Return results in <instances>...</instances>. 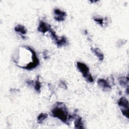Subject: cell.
I'll use <instances>...</instances> for the list:
<instances>
[{"label":"cell","instance_id":"obj_13","mask_svg":"<svg viewBox=\"0 0 129 129\" xmlns=\"http://www.w3.org/2000/svg\"><path fill=\"white\" fill-rule=\"evenodd\" d=\"M48 117V115L46 113H41L37 116V122L38 123H41L44 120L46 119Z\"/></svg>","mask_w":129,"mask_h":129},{"label":"cell","instance_id":"obj_1","mask_svg":"<svg viewBox=\"0 0 129 129\" xmlns=\"http://www.w3.org/2000/svg\"><path fill=\"white\" fill-rule=\"evenodd\" d=\"M51 115L54 117H56L63 122L69 124L68 117L69 113L67 108L65 104L62 102H57L56 106L52 109L50 112Z\"/></svg>","mask_w":129,"mask_h":129},{"label":"cell","instance_id":"obj_3","mask_svg":"<svg viewBox=\"0 0 129 129\" xmlns=\"http://www.w3.org/2000/svg\"><path fill=\"white\" fill-rule=\"evenodd\" d=\"M54 14V19L57 21H62L65 20L67 16L66 13L59 9H55L53 10Z\"/></svg>","mask_w":129,"mask_h":129},{"label":"cell","instance_id":"obj_5","mask_svg":"<svg viewBox=\"0 0 129 129\" xmlns=\"http://www.w3.org/2000/svg\"><path fill=\"white\" fill-rule=\"evenodd\" d=\"M97 84L100 87L104 89L105 91H108L111 88V85L107 80L103 79H99L97 80Z\"/></svg>","mask_w":129,"mask_h":129},{"label":"cell","instance_id":"obj_12","mask_svg":"<svg viewBox=\"0 0 129 129\" xmlns=\"http://www.w3.org/2000/svg\"><path fill=\"white\" fill-rule=\"evenodd\" d=\"M119 83L120 86L122 87H125L126 86H128V77H121L119 78Z\"/></svg>","mask_w":129,"mask_h":129},{"label":"cell","instance_id":"obj_10","mask_svg":"<svg viewBox=\"0 0 129 129\" xmlns=\"http://www.w3.org/2000/svg\"><path fill=\"white\" fill-rule=\"evenodd\" d=\"M55 43L57 45V46L62 47L67 45L68 44V41L67 38L65 36H62L60 39H58V40Z\"/></svg>","mask_w":129,"mask_h":129},{"label":"cell","instance_id":"obj_8","mask_svg":"<svg viewBox=\"0 0 129 129\" xmlns=\"http://www.w3.org/2000/svg\"><path fill=\"white\" fill-rule=\"evenodd\" d=\"M14 29L16 32L19 33L20 34H21L22 35V37H23V35H25L27 33V29L25 27L20 24L17 25L15 27Z\"/></svg>","mask_w":129,"mask_h":129},{"label":"cell","instance_id":"obj_2","mask_svg":"<svg viewBox=\"0 0 129 129\" xmlns=\"http://www.w3.org/2000/svg\"><path fill=\"white\" fill-rule=\"evenodd\" d=\"M77 68L85 79L90 74L89 68L85 63L78 61L77 62Z\"/></svg>","mask_w":129,"mask_h":129},{"label":"cell","instance_id":"obj_19","mask_svg":"<svg viewBox=\"0 0 129 129\" xmlns=\"http://www.w3.org/2000/svg\"><path fill=\"white\" fill-rule=\"evenodd\" d=\"M26 83L29 86H33V87L34 82H33V81H31V80H28L26 81Z\"/></svg>","mask_w":129,"mask_h":129},{"label":"cell","instance_id":"obj_11","mask_svg":"<svg viewBox=\"0 0 129 129\" xmlns=\"http://www.w3.org/2000/svg\"><path fill=\"white\" fill-rule=\"evenodd\" d=\"M33 87L37 92H38V93L40 92V89H41V83L40 82L39 76H37L36 80L34 81Z\"/></svg>","mask_w":129,"mask_h":129},{"label":"cell","instance_id":"obj_14","mask_svg":"<svg viewBox=\"0 0 129 129\" xmlns=\"http://www.w3.org/2000/svg\"><path fill=\"white\" fill-rule=\"evenodd\" d=\"M49 33H50V36L51 37V38L55 41V42L56 43L59 39V38H58V37L57 36V35H56L55 32L53 31V30L51 28L50 30H49Z\"/></svg>","mask_w":129,"mask_h":129},{"label":"cell","instance_id":"obj_7","mask_svg":"<svg viewBox=\"0 0 129 129\" xmlns=\"http://www.w3.org/2000/svg\"><path fill=\"white\" fill-rule=\"evenodd\" d=\"M118 105L122 108H128V100L124 97H121L118 101Z\"/></svg>","mask_w":129,"mask_h":129},{"label":"cell","instance_id":"obj_9","mask_svg":"<svg viewBox=\"0 0 129 129\" xmlns=\"http://www.w3.org/2000/svg\"><path fill=\"white\" fill-rule=\"evenodd\" d=\"M92 52L98 57L100 61H102L104 59V55L98 48H91Z\"/></svg>","mask_w":129,"mask_h":129},{"label":"cell","instance_id":"obj_6","mask_svg":"<svg viewBox=\"0 0 129 129\" xmlns=\"http://www.w3.org/2000/svg\"><path fill=\"white\" fill-rule=\"evenodd\" d=\"M74 124H75V128H84V123H83V121L82 117L78 115H77L75 118Z\"/></svg>","mask_w":129,"mask_h":129},{"label":"cell","instance_id":"obj_20","mask_svg":"<svg viewBox=\"0 0 129 129\" xmlns=\"http://www.w3.org/2000/svg\"><path fill=\"white\" fill-rule=\"evenodd\" d=\"M43 57L44 59H46L48 58V56L47 55V52H46L45 51H44L43 52Z\"/></svg>","mask_w":129,"mask_h":129},{"label":"cell","instance_id":"obj_16","mask_svg":"<svg viewBox=\"0 0 129 129\" xmlns=\"http://www.w3.org/2000/svg\"><path fill=\"white\" fill-rule=\"evenodd\" d=\"M121 111L123 116L128 118V108H121Z\"/></svg>","mask_w":129,"mask_h":129},{"label":"cell","instance_id":"obj_18","mask_svg":"<svg viewBox=\"0 0 129 129\" xmlns=\"http://www.w3.org/2000/svg\"><path fill=\"white\" fill-rule=\"evenodd\" d=\"M86 79L88 82H90V83H92L94 81V79H93L92 76L90 74L88 76V77L86 78Z\"/></svg>","mask_w":129,"mask_h":129},{"label":"cell","instance_id":"obj_4","mask_svg":"<svg viewBox=\"0 0 129 129\" xmlns=\"http://www.w3.org/2000/svg\"><path fill=\"white\" fill-rule=\"evenodd\" d=\"M51 29V28L50 25L43 21H40L39 22V25L37 28L38 31L43 33H45L46 32L49 31Z\"/></svg>","mask_w":129,"mask_h":129},{"label":"cell","instance_id":"obj_17","mask_svg":"<svg viewBox=\"0 0 129 129\" xmlns=\"http://www.w3.org/2000/svg\"><path fill=\"white\" fill-rule=\"evenodd\" d=\"M59 86L62 88H64V89H67V84L66 83H65L64 81H59Z\"/></svg>","mask_w":129,"mask_h":129},{"label":"cell","instance_id":"obj_15","mask_svg":"<svg viewBox=\"0 0 129 129\" xmlns=\"http://www.w3.org/2000/svg\"><path fill=\"white\" fill-rule=\"evenodd\" d=\"M93 19L94 21H95L97 24L101 26H103L104 23V19L103 18H101L100 17H93Z\"/></svg>","mask_w":129,"mask_h":129}]
</instances>
